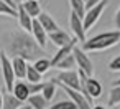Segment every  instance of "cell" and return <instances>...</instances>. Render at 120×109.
I'll return each mask as SVG.
<instances>
[{
	"label": "cell",
	"instance_id": "6da1fadb",
	"mask_svg": "<svg viewBox=\"0 0 120 109\" xmlns=\"http://www.w3.org/2000/svg\"><path fill=\"white\" fill-rule=\"evenodd\" d=\"M0 50L10 55L12 58L20 56L26 61H36L43 58V48L33 38L30 32L25 30H13L0 35Z\"/></svg>",
	"mask_w": 120,
	"mask_h": 109
},
{
	"label": "cell",
	"instance_id": "7a4b0ae2",
	"mask_svg": "<svg viewBox=\"0 0 120 109\" xmlns=\"http://www.w3.org/2000/svg\"><path fill=\"white\" fill-rule=\"evenodd\" d=\"M120 41V30H112V32H102L97 33L90 38H87L82 43V50L84 51H102V50H109L112 46H115Z\"/></svg>",
	"mask_w": 120,
	"mask_h": 109
},
{
	"label": "cell",
	"instance_id": "3957f363",
	"mask_svg": "<svg viewBox=\"0 0 120 109\" xmlns=\"http://www.w3.org/2000/svg\"><path fill=\"white\" fill-rule=\"evenodd\" d=\"M0 66H2V76H4L5 89L8 93H12L13 91V86L17 83V76H15V71H13L12 60L8 58V55L5 51H0Z\"/></svg>",
	"mask_w": 120,
	"mask_h": 109
},
{
	"label": "cell",
	"instance_id": "277c9868",
	"mask_svg": "<svg viewBox=\"0 0 120 109\" xmlns=\"http://www.w3.org/2000/svg\"><path fill=\"white\" fill-rule=\"evenodd\" d=\"M72 55H74V58H76L77 69L82 71V73H86L87 76H92V74H94V63H92V60L89 58L87 51H84L82 46H77V45H76L74 50H72Z\"/></svg>",
	"mask_w": 120,
	"mask_h": 109
},
{
	"label": "cell",
	"instance_id": "5b68a950",
	"mask_svg": "<svg viewBox=\"0 0 120 109\" xmlns=\"http://www.w3.org/2000/svg\"><path fill=\"white\" fill-rule=\"evenodd\" d=\"M54 79H56L58 86H66V88L81 91V78H79V71H76V69L59 71V74Z\"/></svg>",
	"mask_w": 120,
	"mask_h": 109
},
{
	"label": "cell",
	"instance_id": "8992f818",
	"mask_svg": "<svg viewBox=\"0 0 120 109\" xmlns=\"http://www.w3.org/2000/svg\"><path fill=\"white\" fill-rule=\"evenodd\" d=\"M107 5H109V0H102L100 4H97L95 7H92V8H89V10L86 12V15H84V18H82L86 30H90V28L97 23V20L100 18V15H102L104 10L107 8Z\"/></svg>",
	"mask_w": 120,
	"mask_h": 109
},
{
	"label": "cell",
	"instance_id": "52a82bcc",
	"mask_svg": "<svg viewBox=\"0 0 120 109\" xmlns=\"http://www.w3.org/2000/svg\"><path fill=\"white\" fill-rule=\"evenodd\" d=\"M63 88V91L69 96V99L77 106V109H92L94 106H92V102L81 93V91H77V89H71V88H66V86H61Z\"/></svg>",
	"mask_w": 120,
	"mask_h": 109
},
{
	"label": "cell",
	"instance_id": "ba28073f",
	"mask_svg": "<svg viewBox=\"0 0 120 109\" xmlns=\"http://www.w3.org/2000/svg\"><path fill=\"white\" fill-rule=\"evenodd\" d=\"M69 25H71V32L74 33V38H77L79 41H86L87 38H86V28H84V22H82V18L77 15V13H74V12H71V17H69Z\"/></svg>",
	"mask_w": 120,
	"mask_h": 109
},
{
	"label": "cell",
	"instance_id": "9c48e42d",
	"mask_svg": "<svg viewBox=\"0 0 120 109\" xmlns=\"http://www.w3.org/2000/svg\"><path fill=\"white\" fill-rule=\"evenodd\" d=\"M31 35H33V38L38 41V45H40L41 48H45V46H46V43H48V32L43 28V25L40 23V20H38V18H35V20H33Z\"/></svg>",
	"mask_w": 120,
	"mask_h": 109
},
{
	"label": "cell",
	"instance_id": "30bf717a",
	"mask_svg": "<svg viewBox=\"0 0 120 109\" xmlns=\"http://www.w3.org/2000/svg\"><path fill=\"white\" fill-rule=\"evenodd\" d=\"M17 10H18L17 18H18L20 28H22V30H25V32H30V33H31V27H33V20H35V18H33V17H31L25 8H23V5H22V4L18 5V8H17Z\"/></svg>",
	"mask_w": 120,
	"mask_h": 109
},
{
	"label": "cell",
	"instance_id": "8fae6325",
	"mask_svg": "<svg viewBox=\"0 0 120 109\" xmlns=\"http://www.w3.org/2000/svg\"><path fill=\"white\" fill-rule=\"evenodd\" d=\"M77 41H79L77 38H72V41H71V43H68V45L61 46V48H59V50L56 51V55H54V56L51 58L53 68H54V66H56V65H58V63L61 61V60H64V58H66L68 55H71V53H72V50H74V46L77 45Z\"/></svg>",
	"mask_w": 120,
	"mask_h": 109
},
{
	"label": "cell",
	"instance_id": "7c38bea8",
	"mask_svg": "<svg viewBox=\"0 0 120 109\" xmlns=\"http://www.w3.org/2000/svg\"><path fill=\"white\" fill-rule=\"evenodd\" d=\"M48 38H49V41H51L53 45H56V46H59V48L72 41V38H71L64 30H61V28H59V30H56V32L48 33Z\"/></svg>",
	"mask_w": 120,
	"mask_h": 109
},
{
	"label": "cell",
	"instance_id": "4fadbf2b",
	"mask_svg": "<svg viewBox=\"0 0 120 109\" xmlns=\"http://www.w3.org/2000/svg\"><path fill=\"white\" fill-rule=\"evenodd\" d=\"M12 65H13V71H15L17 79H26L28 61L23 60V58H20V56H15V58H12Z\"/></svg>",
	"mask_w": 120,
	"mask_h": 109
},
{
	"label": "cell",
	"instance_id": "5bb4252c",
	"mask_svg": "<svg viewBox=\"0 0 120 109\" xmlns=\"http://www.w3.org/2000/svg\"><path fill=\"white\" fill-rule=\"evenodd\" d=\"M12 93H13L20 101H23V102H26L28 97L31 96V94H30V89H28V83H25V81H17Z\"/></svg>",
	"mask_w": 120,
	"mask_h": 109
},
{
	"label": "cell",
	"instance_id": "9a60e30c",
	"mask_svg": "<svg viewBox=\"0 0 120 109\" xmlns=\"http://www.w3.org/2000/svg\"><path fill=\"white\" fill-rule=\"evenodd\" d=\"M25 102L23 101H20L13 93H4V109H18V107H22Z\"/></svg>",
	"mask_w": 120,
	"mask_h": 109
},
{
	"label": "cell",
	"instance_id": "2e32d148",
	"mask_svg": "<svg viewBox=\"0 0 120 109\" xmlns=\"http://www.w3.org/2000/svg\"><path fill=\"white\" fill-rule=\"evenodd\" d=\"M26 102H28L33 109H49V106H48L49 101H48L43 94H31Z\"/></svg>",
	"mask_w": 120,
	"mask_h": 109
},
{
	"label": "cell",
	"instance_id": "e0dca14e",
	"mask_svg": "<svg viewBox=\"0 0 120 109\" xmlns=\"http://www.w3.org/2000/svg\"><path fill=\"white\" fill-rule=\"evenodd\" d=\"M38 20H40V23L43 25V28L48 32V33H51V32H56V30H59V27H58V23L54 22V18L51 17V15H48V13H41L40 17H38Z\"/></svg>",
	"mask_w": 120,
	"mask_h": 109
},
{
	"label": "cell",
	"instance_id": "ac0fdd59",
	"mask_svg": "<svg viewBox=\"0 0 120 109\" xmlns=\"http://www.w3.org/2000/svg\"><path fill=\"white\" fill-rule=\"evenodd\" d=\"M23 5V8L33 17V18H38L43 12H41V7H40V4H38V0H26V2H23L22 4Z\"/></svg>",
	"mask_w": 120,
	"mask_h": 109
},
{
	"label": "cell",
	"instance_id": "d6986e66",
	"mask_svg": "<svg viewBox=\"0 0 120 109\" xmlns=\"http://www.w3.org/2000/svg\"><path fill=\"white\" fill-rule=\"evenodd\" d=\"M56 89H58L56 79H49V81H45V88H43L41 94H43L48 101H51V99L54 97V94H56Z\"/></svg>",
	"mask_w": 120,
	"mask_h": 109
},
{
	"label": "cell",
	"instance_id": "ffe728a7",
	"mask_svg": "<svg viewBox=\"0 0 120 109\" xmlns=\"http://www.w3.org/2000/svg\"><path fill=\"white\" fill-rule=\"evenodd\" d=\"M77 65H76V58H74V55L71 53V55H68L64 60H61L54 68H58V69H61V71H69V69H74Z\"/></svg>",
	"mask_w": 120,
	"mask_h": 109
},
{
	"label": "cell",
	"instance_id": "44dd1931",
	"mask_svg": "<svg viewBox=\"0 0 120 109\" xmlns=\"http://www.w3.org/2000/svg\"><path fill=\"white\" fill-rule=\"evenodd\" d=\"M69 5H71V12L77 13L81 18H84L87 8H86V2L84 0H69Z\"/></svg>",
	"mask_w": 120,
	"mask_h": 109
},
{
	"label": "cell",
	"instance_id": "7402d4cb",
	"mask_svg": "<svg viewBox=\"0 0 120 109\" xmlns=\"http://www.w3.org/2000/svg\"><path fill=\"white\" fill-rule=\"evenodd\" d=\"M33 66H35L41 74H45V73H48V71L53 68V63H51V60H48V58H38L36 61H33Z\"/></svg>",
	"mask_w": 120,
	"mask_h": 109
},
{
	"label": "cell",
	"instance_id": "603a6c76",
	"mask_svg": "<svg viewBox=\"0 0 120 109\" xmlns=\"http://www.w3.org/2000/svg\"><path fill=\"white\" fill-rule=\"evenodd\" d=\"M26 81H28V83H41V81H43V74H41V73H40L33 65H28Z\"/></svg>",
	"mask_w": 120,
	"mask_h": 109
},
{
	"label": "cell",
	"instance_id": "cb8c5ba5",
	"mask_svg": "<svg viewBox=\"0 0 120 109\" xmlns=\"http://www.w3.org/2000/svg\"><path fill=\"white\" fill-rule=\"evenodd\" d=\"M110 107L112 106H118L120 104V86H112L110 93H109V102Z\"/></svg>",
	"mask_w": 120,
	"mask_h": 109
},
{
	"label": "cell",
	"instance_id": "d4e9b609",
	"mask_svg": "<svg viewBox=\"0 0 120 109\" xmlns=\"http://www.w3.org/2000/svg\"><path fill=\"white\" fill-rule=\"evenodd\" d=\"M0 15H5V17H17L18 15V10L13 8L12 5H8L7 2L0 0Z\"/></svg>",
	"mask_w": 120,
	"mask_h": 109
},
{
	"label": "cell",
	"instance_id": "484cf974",
	"mask_svg": "<svg viewBox=\"0 0 120 109\" xmlns=\"http://www.w3.org/2000/svg\"><path fill=\"white\" fill-rule=\"evenodd\" d=\"M49 109H77V106H76L71 99H66V101H58V102L53 104Z\"/></svg>",
	"mask_w": 120,
	"mask_h": 109
},
{
	"label": "cell",
	"instance_id": "4316f807",
	"mask_svg": "<svg viewBox=\"0 0 120 109\" xmlns=\"http://www.w3.org/2000/svg\"><path fill=\"white\" fill-rule=\"evenodd\" d=\"M26 83H28V81H26ZM43 88H45V81H41V83H28L30 94H41Z\"/></svg>",
	"mask_w": 120,
	"mask_h": 109
},
{
	"label": "cell",
	"instance_id": "83f0119b",
	"mask_svg": "<svg viewBox=\"0 0 120 109\" xmlns=\"http://www.w3.org/2000/svg\"><path fill=\"white\" fill-rule=\"evenodd\" d=\"M109 69H110V71H120V55L115 56V58L109 63Z\"/></svg>",
	"mask_w": 120,
	"mask_h": 109
},
{
	"label": "cell",
	"instance_id": "f1b7e54d",
	"mask_svg": "<svg viewBox=\"0 0 120 109\" xmlns=\"http://www.w3.org/2000/svg\"><path fill=\"white\" fill-rule=\"evenodd\" d=\"M102 0H86V8L89 10V8H92V7H95L97 4H100Z\"/></svg>",
	"mask_w": 120,
	"mask_h": 109
},
{
	"label": "cell",
	"instance_id": "f546056e",
	"mask_svg": "<svg viewBox=\"0 0 120 109\" xmlns=\"http://www.w3.org/2000/svg\"><path fill=\"white\" fill-rule=\"evenodd\" d=\"M113 23H115L117 30H120V7H118V10L115 12V18H113Z\"/></svg>",
	"mask_w": 120,
	"mask_h": 109
},
{
	"label": "cell",
	"instance_id": "4dcf8cb0",
	"mask_svg": "<svg viewBox=\"0 0 120 109\" xmlns=\"http://www.w3.org/2000/svg\"><path fill=\"white\" fill-rule=\"evenodd\" d=\"M0 109H4V93L0 91Z\"/></svg>",
	"mask_w": 120,
	"mask_h": 109
},
{
	"label": "cell",
	"instance_id": "1f68e13d",
	"mask_svg": "<svg viewBox=\"0 0 120 109\" xmlns=\"http://www.w3.org/2000/svg\"><path fill=\"white\" fill-rule=\"evenodd\" d=\"M18 109H33V107H31V106L26 102V104H23V106H22V107H18Z\"/></svg>",
	"mask_w": 120,
	"mask_h": 109
},
{
	"label": "cell",
	"instance_id": "d6a6232c",
	"mask_svg": "<svg viewBox=\"0 0 120 109\" xmlns=\"http://www.w3.org/2000/svg\"><path fill=\"white\" fill-rule=\"evenodd\" d=\"M112 86H120V78H118L117 81H113V83H112Z\"/></svg>",
	"mask_w": 120,
	"mask_h": 109
},
{
	"label": "cell",
	"instance_id": "836d02e7",
	"mask_svg": "<svg viewBox=\"0 0 120 109\" xmlns=\"http://www.w3.org/2000/svg\"><path fill=\"white\" fill-rule=\"evenodd\" d=\"M92 109H107V107H104V106H94Z\"/></svg>",
	"mask_w": 120,
	"mask_h": 109
},
{
	"label": "cell",
	"instance_id": "e575fe53",
	"mask_svg": "<svg viewBox=\"0 0 120 109\" xmlns=\"http://www.w3.org/2000/svg\"><path fill=\"white\" fill-rule=\"evenodd\" d=\"M23 2H26V0H15V4H17V5H20V4H23Z\"/></svg>",
	"mask_w": 120,
	"mask_h": 109
},
{
	"label": "cell",
	"instance_id": "d590c367",
	"mask_svg": "<svg viewBox=\"0 0 120 109\" xmlns=\"http://www.w3.org/2000/svg\"><path fill=\"white\" fill-rule=\"evenodd\" d=\"M118 109H120V104H118Z\"/></svg>",
	"mask_w": 120,
	"mask_h": 109
},
{
	"label": "cell",
	"instance_id": "8d00e7d4",
	"mask_svg": "<svg viewBox=\"0 0 120 109\" xmlns=\"http://www.w3.org/2000/svg\"><path fill=\"white\" fill-rule=\"evenodd\" d=\"M84 2H86V0H84Z\"/></svg>",
	"mask_w": 120,
	"mask_h": 109
}]
</instances>
